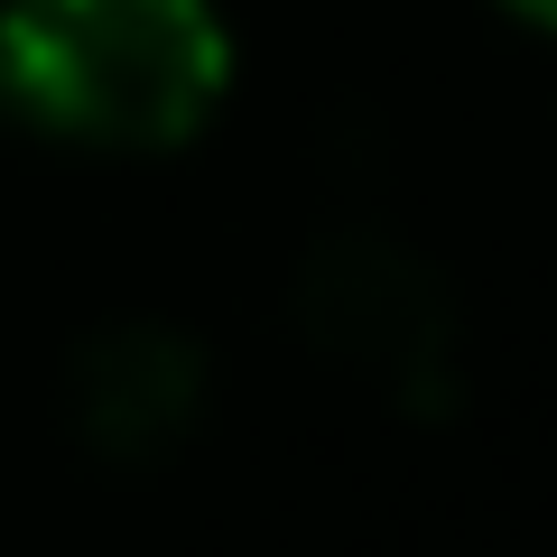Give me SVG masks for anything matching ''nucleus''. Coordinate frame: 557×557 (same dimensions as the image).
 Segmentation results:
<instances>
[{"mask_svg":"<svg viewBox=\"0 0 557 557\" xmlns=\"http://www.w3.org/2000/svg\"><path fill=\"white\" fill-rule=\"evenodd\" d=\"M0 94L84 149H177L233 94L214 0H0Z\"/></svg>","mask_w":557,"mask_h":557,"instance_id":"obj_1","label":"nucleus"},{"mask_svg":"<svg viewBox=\"0 0 557 557\" xmlns=\"http://www.w3.org/2000/svg\"><path fill=\"white\" fill-rule=\"evenodd\" d=\"M196 409V354L177 335H112L84 362V418L102 446H159L177 418Z\"/></svg>","mask_w":557,"mask_h":557,"instance_id":"obj_2","label":"nucleus"},{"mask_svg":"<svg viewBox=\"0 0 557 557\" xmlns=\"http://www.w3.org/2000/svg\"><path fill=\"white\" fill-rule=\"evenodd\" d=\"M502 10H511L520 28H548V0H502Z\"/></svg>","mask_w":557,"mask_h":557,"instance_id":"obj_3","label":"nucleus"}]
</instances>
